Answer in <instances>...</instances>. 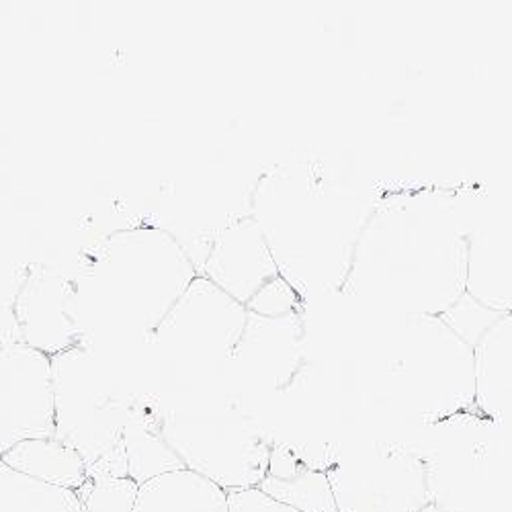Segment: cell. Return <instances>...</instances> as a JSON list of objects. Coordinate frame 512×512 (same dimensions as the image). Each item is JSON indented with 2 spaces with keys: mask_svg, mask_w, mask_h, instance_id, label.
I'll return each mask as SVG.
<instances>
[{
  "mask_svg": "<svg viewBox=\"0 0 512 512\" xmlns=\"http://www.w3.org/2000/svg\"><path fill=\"white\" fill-rule=\"evenodd\" d=\"M390 377L424 426L476 410L474 345L443 316L402 318L390 351Z\"/></svg>",
  "mask_w": 512,
  "mask_h": 512,
  "instance_id": "6",
  "label": "cell"
},
{
  "mask_svg": "<svg viewBox=\"0 0 512 512\" xmlns=\"http://www.w3.org/2000/svg\"><path fill=\"white\" fill-rule=\"evenodd\" d=\"M259 490L297 512H338L324 469H308L287 480L267 476Z\"/></svg>",
  "mask_w": 512,
  "mask_h": 512,
  "instance_id": "20",
  "label": "cell"
},
{
  "mask_svg": "<svg viewBox=\"0 0 512 512\" xmlns=\"http://www.w3.org/2000/svg\"><path fill=\"white\" fill-rule=\"evenodd\" d=\"M87 474H89L91 482L113 480V478H130V474H127V457H125L123 443H119L113 451H109L99 461L89 465Z\"/></svg>",
  "mask_w": 512,
  "mask_h": 512,
  "instance_id": "23",
  "label": "cell"
},
{
  "mask_svg": "<svg viewBox=\"0 0 512 512\" xmlns=\"http://www.w3.org/2000/svg\"><path fill=\"white\" fill-rule=\"evenodd\" d=\"M508 447L510 429L478 410L426 426L418 449L431 504L441 512H512Z\"/></svg>",
  "mask_w": 512,
  "mask_h": 512,
  "instance_id": "4",
  "label": "cell"
},
{
  "mask_svg": "<svg viewBox=\"0 0 512 512\" xmlns=\"http://www.w3.org/2000/svg\"><path fill=\"white\" fill-rule=\"evenodd\" d=\"M17 340L56 357L84 343L76 285L52 267H33L13 300Z\"/></svg>",
  "mask_w": 512,
  "mask_h": 512,
  "instance_id": "11",
  "label": "cell"
},
{
  "mask_svg": "<svg viewBox=\"0 0 512 512\" xmlns=\"http://www.w3.org/2000/svg\"><path fill=\"white\" fill-rule=\"evenodd\" d=\"M134 512H230V506L224 488L179 469L142 484Z\"/></svg>",
  "mask_w": 512,
  "mask_h": 512,
  "instance_id": "17",
  "label": "cell"
},
{
  "mask_svg": "<svg viewBox=\"0 0 512 512\" xmlns=\"http://www.w3.org/2000/svg\"><path fill=\"white\" fill-rule=\"evenodd\" d=\"M140 486L132 478L113 480H87L76 496L82 502L84 512H134Z\"/></svg>",
  "mask_w": 512,
  "mask_h": 512,
  "instance_id": "21",
  "label": "cell"
},
{
  "mask_svg": "<svg viewBox=\"0 0 512 512\" xmlns=\"http://www.w3.org/2000/svg\"><path fill=\"white\" fill-rule=\"evenodd\" d=\"M162 435L187 469L226 492L259 488L267 478L273 441L259 418L228 400L160 408Z\"/></svg>",
  "mask_w": 512,
  "mask_h": 512,
  "instance_id": "5",
  "label": "cell"
},
{
  "mask_svg": "<svg viewBox=\"0 0 512 512\" xmlns=\"http://www.w3.org/2000/svg\"><path fill=\"white\" fill-rule=\"evenodd\" d=\"M465 295L496 316L512 312V218L472 226Z\"/></svg>",
  "mask_w": 512,
  "mask_h": 512,
  "instance_id": "13",
  "label": "cell"
},
{
  "mask_svg": "<svg viewBox=\"0 0 512 512\" xmlns=\"http://www.w3.org/2000/svg\"><path fill=\"white\" fill-rule=\"evenodd\" d=\"M472 226L461 201L441 189L375 201L343 293L400 318L445 316L465 297Z\"/></svg>",
  "mask_w": 512,
  "mask_h": 512,
  "instance_id": "1",
  "label": "cell"
},
{
  "mask_svg": "<svg viewBox=\"0 0 512 512\" xmlns=\"http://www.w3.org/2000/svg\"><path fill=\"white\" fill-rule=\"evenodd\" d=\"M304 322L300 312L263 316L248 312L234 361L248 369L289 373L302 359Z\"/></svg>",
  "mask_w": 512,
  "mask_h": 512,
  "instance_id": "15",
  "label": "cell"
},
{
  "mask_svg": "<svg viewBox=\"0 0 512 512\" xmlns=\"http://www.w3.org/2000/svg\"><path fill=\"white\" fill-rule=\"evenodd\" d=\"M228 506H230V512H297L273 500L259 488L228 492Z\"/></svg>",
  "mask_w": 512,
  "mask_h": 512,
  "instance_id": "22",
  "label": "cell"
},
{
  "mask_svg": "<svg viewBox=\"0 0 512 512\" xmlns=\"http://www.w3.org/2000/svg\"><path fill=\"white\" fill-rule=\"evenodd\" d=\"M0 459L15 472L56 488L76 492L89 480L84 459L56 437L23 441Z\"/></svg>",
  "mask_w": 512,
  "mask_h": 512,
  "instance_id": "18",
  "label": "cell"
},
{
  "mask_svg": "<svg viewBox=\"0 0 512 512\" xmlns=\"http://www.w3.org/2000/svg\"><path fill=\"white\" fill-rule=\"evenodd\" d=\"M326 476L338 512H422L431 504L418 445L381 441L332 453Z\"/></svg>",
  "mask_w": 512,
  "mask_h": 512,
  "instance_id": "9",
  "label": "cell"
},
{
  "mask_svg": "<svg viewBox=\"0 0 512 512\" xmlns=\"http://www.w3.org/2000/svg\"><path fill=\"white\" fill-rule=\"evenodd\" d=\"M476 410L512 429V312L498 316L474 345Z\"/></svg>",
  "mask_w": 512,
  "mask_h": 512,
  "instance_id": "14",
  "label": "cell"
},
{
  "mask_svg": "<svg viewBox=\"0 0 512 512\" xmlns=\"http://www.w3.org/2000/svg\"><path fill=\"white\" fill-rule=\"evenodd\" d=\"M0 512H84L74 490L15 472L0 459Z\"/></svg>",
  "mask_w": 512,
  "mask_h": 512,
  "instance_id": "19",
  "label": "cell"
},
{
  "mask_svg": "<svg viewBox=\"0 0 512 512\" xmlns=\"http://www.w3.org/2000/svg\"><path fill=\"white\" fill-rule=\"evenodd\" d=\"M56 435L52 357L21 340H0V457Z\"/></svg>",
  "mask_w": 512,
  "mask_h": 512,
  "instance_id": "10",
  "label": "cell"
},
{
  "mask_svg": "<svg viewBox=\"0 0 512 512\" xmlns=\"http://www.w3.org/2000/svg\"><path fill=\"white\" fill-rule=\"evenodd\" d=\"M246 318L242 304L199 275L148 343L162 367L211 373L234 361Z\"/></svg>",
  "mask_w": 512,
  "mask_h": 512,
  "instance_id": "8",
  "label": "cell"
},
{
  "mask_svg": "<svg viewBox=\"0 0 512 512\" xmlns=\"http://www.w3.org/2000/svg\"><path fill=\"white\" fill-rule=\"evenodd\" d=\"M373 205L355 183L332 179L318 164L297 160L259 179L250 216L281 279L304 302L343 291Z\"/></svg>",
  "mask_w": 512,
  "mask_h": 512,
  "instance_id": "2",
  "label": "cell"
},
{
  "mask_svg": "<svg viewBox=\"0 0 512 512\" xmlns=\"http://www.w3.org/2000/svg\"><path fill=\"white\" fill-rule=\"evenodd\" d=\"M56 439L93 465L123 437L138 396L119 371L87 343L52 357Z\"/></svg>",
  "mask_w": 512,
  "mask_h": 512,
  "instance_id": "7",
  "label": "cell"
},
{
  "mask_svg": "<svg viewBox=\"0 0 512 512\" xmlns=\"http://www.w3.org/2000/svg\"><path fill=\"white\" fill-rule=\"evenodd\" d=\"M121 443L127 457V474L138 486L162 474L187 469L162 435L160 406L156 402L144 398L136 400L127 416Z\"/></svg>",
  "mask_w": 512,
  "mask_h": 512,
  "instance_id": "16",
  "label": "cell"
},
{
  "mask_svg": "<svg viewBox=\"0 0 512 512\" xmlns=\"http://www.w3.org/2000/svg\"><path fill=\"white\" fill-rule=\"evenodd\" d=\"M199 275L244 308L281 277L265 236L250 213L228 222L213 236Z\"/></svg>",
  "mask_w": 512,
  "mask_h": 512,
  "instance_id": "12",
  "label": "cell"
},
{
  "mask_svg": "<svg viewBox=\"0 0 512 512\" xmlns=\"http://www.w3.org/2000/svg\"><path fill=\"white\" fill-rule=\"evenodd\" d=\"M197 277L195 261L164 230L144 226L111 234L76 285L84 330L150 340Z\"/></svg>",
  "mask_w": 512,
  "mask_h": 512,
  "instance_id": "3",
  "label": "cell"
}]
</instances>
